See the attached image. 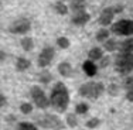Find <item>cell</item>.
<instances>
[{
    "label": "cell",
    "instance_id": "6da1fadb",
    "mask_svg": "<svg viewBox=\"0 0 133 130\" xmlns=\"http://www.w3.org/2000/svg\"><path fill=\"white\" fill-rule=\"evenodd\" d=\"M50 102H51V106L57 112L62 113L66 110L68 103H69V95H68V89L65 88L64 84L58 82L54 86V89L51 92V99H50Z\"/></svg>",
    "mask_w": 133,
    "mask_h": 130
},
{
    "label": "cell",
    "instance_id": "7a4b0ae2",
    "mask_svg": "<svg viewBox=\"0 0 133 130\" xmlns=\"http://www.w3.org/2000/svg\"><path fill=\"white\" fill-rule=\"evenodd\" d=\"M103 91H105V86L102 82H87L79 88V95L89 99H96L102 95Z\"/></svg>",
    "mask_w": 133,
    "mask_h": 130
},
{
    "label": "cell",
    "instance_id": "3957f363",
    "mask_svg": "<svg viewBox=\"0 0 133 130\" xmlns=\"http://www.w3.org/2000/svg\"><path fill=\"white\" fill-rule=\"evenodd\" d=\"M116 69L119 74H129L133 71V54L132 52H122L116 58Z\"/></svg>",
    "mask_w": 133,
    "mask_h": 130
},
{
    "label": "cell",
    "instance_id": "277c9868",
    "mask_svg": "<svg viewBox=\"0 0 133 130\" xmlns=\"http://www.w3.org/2000/svg\"><path fill=\"white\" fill-rule=\"evenodd\" d=\"M112 33L118 36H132L133 34V21L130 20H120L112 26Z\"/></svg>",
    "mask_w": 133,
    "mask_h": 130
},
{
    "label": "cell",
    "instance_id": "5b68a950",
    "mask_svg": "<svg viewBox=\"0 0 133 130\" xmlns=\"http://www.w3.org/2000/svg\"><path fill=\"white\" fill-rule=\"evenodd\" d=\"M31 96H33V99H34L36 106L40 107V109H45V107H48V105H51V102L47 99L45 93L43 92V89H41L40 86L31 88Z\"/></svg>",
    "mask_w": 133,
    "mask_h": 130
},
{
    "label": "cell",
    "instance_id": "8992f818",
    "mask_svg": "<svg viewBox=\"0 0 133 130\" xmlns=\"http://www.w3.org/2000/svg\"><path fill=\"white\" fill-rule=\"evenodd\" d=\"M38 125L44 129H65V126L62 125L61 120L52 115H47V116L41 117L38 120Z\"/></svg>",
    "mask_w": 133,
    "mask_h": 130
},
{
    "label": "cell",
    "instance_id": "52a82bcc",
    "mask_svg": "<svg viewBox=\"0 0 133 130\" xmlns=\"http://www.w3.org/2000/svg\"><path fill=\"white\" fill-rule=\"evenodd\" d=\"M30 21L27 18H20V20H16L14 23H11L9 30L13 34H26L30 31Z\"/></svg>",
    "mask_w": 133,
    "mask_h": 130
},
{
    "label": "cell",
    "instance_id": "ba28073f",
    "mask_svg": "<svg viewBox=\"0 0 133 130\" xmlns=\"http://www.w3.org/2000/svg\"><path fill=\"white\" fill-rule=\"evenodd\" d=\"M52 57H54V50L51 48V47H45V48L41 51L40 57H38V65L41 66V68L48 66L52 61Z\"/></svg>",
    "mask_w": 133,
    "mask_h": 130
},
{
    "label": "cell",
    "instance_id": "9c48e42d",
    "mask_svg": "<svg viewBox=\"0 0 133 130\" xmlns=\"http://www.w3.org/2000/svg\"><path fill=\"white\" fill-rule=\"evenodd\" d=\"M113 16H115V9L113 7H106L105 10L101 13L98 23H99L101 26H109V24L112 23V20H113Z\"/></svg>",
    "mask_w": 133,
    "mask_h": 130
},
{
    "label": "cell",
    "instance_id": "30bf717a",
    "mask_svg": "<svg viewBox=\"0 0 133 130\" xmlns=\"http://www.w3.org/2000/svg\"><path fill=\"white\" fill-rule=\"evenodd\" d=\"M88 21H89V14H88L85 10L75 11L74 17H72V23H74L75 26H84V24L88 23Z\"/></svg>",
    "mask_w": 133,
    "mask_h": 130
},
{
    "label": "cell",
    "instance_id": "8fae6325",
    "mask_svg": "<svg viewBox=\"0 0 133 130\" xmlns=\"http://www.w3.org/2000/svg\"><path fill=\"white\" fill-rule=\"evenodd\" d=\"M58 72L62 75V77H71V74H72V68H71V64L69 62H61V64L58 65Z\"/></svg>",
    "mask_w": 133,
    "mask_h": 130
},
{
    "label": "cell",
    "instance_id": "7c38bea8",
    "mask_svg": "<svg viewBox=\"0 0 133 130\" xmlns=\"http://www.w3.org/2000/svg\"><path fill=\"white\" fill-rule=\"evenodd\" d=\"M84 71L88 77H94V75L96 74V66H95V64L92 62V59H88V61L84 62Z\"/></svg>",
    "mask_w": 133,
    "mask_h": 130
},
{
    "label": "cell",
    "instance_id": "4fadbf2b",
    "mask_svg": "<svg viewBox=\"0 0 133 130\" xmlns=\"http://www.w3.org/2000/svg\"><path fill=\"white\" fill-rule=\"evenodd\" d=\"M120 51L122 52H133V38H129L120 44Z\"/></svg>",
    "mask_w": 133,
    "mask_h": 130
},
{
    "label": "cell",
    "instance_id": "5bb4252c",
    "mask_svg": "<svg viewBox=\"0 0 133 130\" xmlns=\"http://www.w3.org/2000/svg\"><path fill=\"white\" fill-rule=\"evenodd\" d=\"M16 68L17 71H26L27 68H30V61L26 58H18L16 61Z\"/></svg>",
    "mask_w": 133,
    "mask_h": 130
},
{
    "label": "cell",
    "instance_id": "9a60e30c",
    "mask_svg": "<svg viewBox=\"0 0 133 130\" xmlns=\"http://www.w3.org/2000/svg\"><path fill=\"white\" fill-rule=\"evenodd\" d=\"M88 57H89V59H92V61H98V59H101L103 57V52L101 48H92L88 52Z\"/></svg>",
    "mask_w": 133,
    "mask_h": 130
},
{
    "label": "cell",
    "instance_id": "2e32d148",
    "mask_svg": "<svg viewBox=\"0 0 133 130\" xmlns=\"http://www.w3.org/2000/svg\"><path fill=\"white\" fill-rule=\"evenodd\" d=\"M85 0H71V9L74 11H78V10H85Z\"/></svg>",
    "mask_w": 133,
    "mask_h": 130
},
{
    "label": "cell",
    "instance_id": "e0dca14e",
    "mask_svg": "<svg viewBox=\"0 0 133 130\" xmlns=\"http://www.w3.org/2000/svg\"><path fill=\"white\" fill-rule=\"evenodd\" d=\"M21 47H23L24 51H31L33 47H34L33 38H30V37H24V38L21 40Z\"/></svg>",
    "mask_w": 133,
    "mask_h": 130
},
{
    "label": "cell",
    "instance_id": "ac0fdd59",
    "mask_svg": "<svg viewBox=\"0 0 133 130\" xmlns=\"http://www.w3.org/2000/svg\"><path fill=\"white\" fill-rule=\"evenodd\" d=\"M54 7H55V10H57V13H58V14H62V16H64V14L68 13V7H66V6H65L62 2L55 3V6H54Z\"/></svg>",
    "mask_w": 133,
    "mask_h": 130
},
{
    "label": "cell",
    "instance_id": "d6986e66",
    "mask_svg": "<svg viewBox=\"0 0 133 130\" xmlns=\"http://www.w3.org/2000/svg\"><path fill=\"white\" fill-rule=\"evenodd\" d=\"M51 74H50L48 71H43L40 74V77H38V81L41 82V84H48L50 81H51Z\"/></svg>",
    "mask_w": 133,
    "mask_h": 130
},
{
    "label": "cell",
    "instance_id": "ffe728a7",
    "mask_svg": "<svg viewBox=\"0 0 133 130\" xmlns=\"http://www.w3.org/2000/svg\"><path fill=\"white\" fill-rule=\"evenodd\" d=\"M108 37H109V31H108V30H99V31L96 33V40L99 41V43L106 41Z\"/></svg>",
    "mask_w": 133,
    "mask_h": 130
},
{
    "label": "cell",
    "instance_id": "44dd1931",
    "mask_svg": "<svg viewBox=\"0 0 133 130\" xmlns=\"http://www.w3.org/2000/svg\"><path fill=\"white\" fill-rule=\"evenodd\" d=\"M88 109H89V106L87 103H78L77 107H75V112L79 113V115H85L88 112Z\"/></svg>",
    "mask_w": 133,
    "mask_h": 130
},
{
    "label": "cell",
    "instance_id": "7402d4cb",
    "mask_svg": "<svg viewBox=\"0 0 133 130\" xmlns=\"http://www.w3.org/2000/svg\"><path fill=\"white\" fill-rule=\"evenodd\" d=\"M57 44H58L59 48L65 50V48H68V47H69V40L65 38V37H59V38L57 40Z\"/></svg>",
    "mask_w": 133,
    "mask_h": 130
},
{
    "label": "cell",
    "instance_id": "603a6c76",
    "mask_svg": "<svg viewBox=\"0 0 133 130\" xmlns=\"http://www.w3.org/2000/svg\"><path fill=\"white\" fill-rule=\"evenodd\" d=\"M66 123H68L69 127H77V117H75V115H72V113H69L68 116H66Z\"/></svg>",
    "mask_w": 133,
    "mask_h": 130
},
{
    "label": "cell",
    "instance_id": "cb8c5ba5",
    "mask_svg": "<svg viewBox=\"0 0 133 130\" xmlns=\"http://www.w3.org/2000/svg\"><path fill=\"white\" fill-rule=\"evenodd\" d=\"M105 50L106 51H113V50H116V41L115 40H106L105 41Z\"/></svg>",
    "mask_w": 133,
    "mask_h": 130
},
{
    "label": "cell",
    "instance_id": "d4e9b609",
    "mask_svg": "<svg viewBox=\"0 0 133 130\" xmlns=\"http://www.w3.org/2000/svg\"><path fill=\"white\" fill-rule=\"evenodd\" d=\"M17 129H21V130H36L37 127L34 125H31V123H28V122H23V123H20V125L17 126Z\"/></svg>",
    "mask_w": 133,
    "mask_h": 130
},
{
    "label": "cell",
    "instance_id": "484cf974",
    "mask_svg": "<svg viewBox=\"0 0 133 130\" xmlns=\"http://www.w3.org/2000/svg\"><path fill=\"white\" fill-rule=\"evenodd\" d=\"M20 110L24 113V115H28V113L33 112V106H31L30 103H23V105L20 106Z\"/></svg>",
    "mask_w": 133,
    "mask_h": 130
},
{
    "label": "cell",
    "instance_id": "4316f807",
    "mask_svg": "<svg viewBox=\"0 0 133 130\" xmlns=\"http://www.w3.org/2000/svg\"><path fill=\"white\" fill-rule=\"evenodd\" d=\"M98 125H99V119H96V117H94V119H91V120L87 122V127L88 129H94V127H96Z\"/></svg>",
    "mask_w": 133,
    "mask_h": 130
},
{
    "label": "cell",
    "instance_id": "83f0119b",
    "mask_svg": "<svg viewBox=\"0 0 133 130\" xmlns=\"http://www.w3.org/2000/svg\"><path fill=\"white\" fill-rule=\"evenodd\" d=\"M108 93L110 95V96H116L118 95V86L116 85H109V88H108Z\"/></svg>",
    "mask_w": 133,
    "mask_h": 130
},
{
    "label": "cell",
    "instance_id": "f1b7e54d",
    "mask_svg": "<svg viewBox=\"0 0 133 130\" xmlns=\"http://www.w3.org/2000/svg\"><path fill=\"white\" fill-rule=\"evenodd\" d=\"M125 86L128 88V89H133V77L126 79V81H125Z\"/></svg>",
    "mask_w": 133,
    "mask_h": 130
},
{
    "label": "cell",
    "instance_id": "f546056e",
    "mask_svg": "<svg viewBox=\"0 0 133 130\" xmlns=\"http://www.w3.org/2000/svg\"><path fill=\"white\" fill-rule=\"evenodd\" d=\"M108 64H109V58H108V57H102V58H101V66H102V68H106Z\"/></svg>",
    "mask_w": 133,
    "mask_h": 130
},
{
    "label": "cell",
    "instance_id": "4dcf8cb0",
    "mask_svg": "<svg viewBox=\"0 0 133 130\" xmlns=\"http://www.w3.org/2000/svg\"><path fill=\"white\" fill-rule=\"evenodd\" d=\"M126 98H128V100L133 102V89H129V91H128V93H126Z\"/></svg>",
    "mask_w": 133,
    "mask_h": 130
},
{
    "label": "cell",
    "instance_id": "1f68e13d",
    "mask_svg": "<svg viewBox=\"0 0 133 130\" xmlns=\"http://www.w3.org/2000/svg\"><path fill=\"white\" fill-rule=\"evenodd\" d=\"M6 103H7V99H6V96L4 95H2V102H0V106H6Z\"/></svg>",
    "mask_w": 133,
    "mask_h": 130
},
{
    "label": "cell",
    "instance_id": "d6a6232c",
    "mask_svg": "<svg viewBox=\"0 0 133 130\" xmlns=\"http://www.w3.org/2000/svg\"><path fill=\"white\" fill-rule=\"evenodd\" d=\"M6 120H7V122H14L16 116H7V117H6Z\"/></svg>",
    "mask_w": 133,
    "mask_h": 130
},
{
    "label": "cell",
    "instance_id": "836d02e7",
    "mask_svg": "<svg viewBox=\"0 0 133 130\" xmlns=\"http://www.w3.org/2000/svg\"><path fill=\"white\" fill-rule=\"evenodd\" d=\"M4 58H6V54H4V51H2L0 52V61H4Z\"/></svg>",
    "mask_w": 133,
    "mask_h": 130
}]
</instances>
